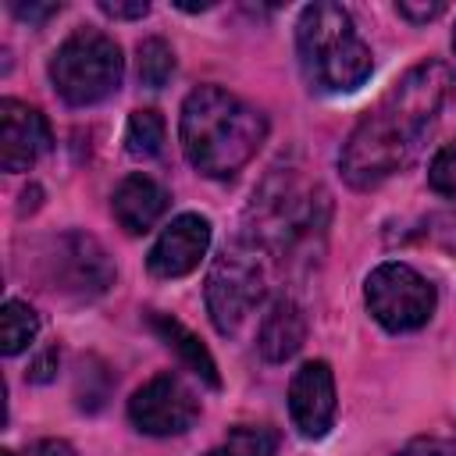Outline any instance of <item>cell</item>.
Returning <instances> with one entry per match:
<instances>
[{"label":"cell","mask_w":456,"mask_h":456,"mask_svg":"<svg viewBox=\"0 0 456 456\" xmlns=\"http://www.w3.org/2000/svg\"><path fill=\"white\" fill-rule=\"evenodd\" d=\"M178 139L200 175L232 178L264 146L267 118L221 86H200L182 103Z\"/></svg>","instance_id":"cell-2"},{"label":"cell","mask_w":456,"mask_h":456,"mask_svg":"<svg viewBox=\"0 0 456 456\" xmlns=\"http://www.w3.org/2000/svg\"><path fill=\"white\" fill-rule=\"evenodd\" d=\"M224 456H274L278 452V431L267 424H239L224 438Z\"/></svg>","instance_id":"cell-18"},{"label":"cell","mask_w":456,"mask_h":456,"mask_svg":"<svg viewBox=\"0 0 456 456\" xmlns=\"http://www.w3.org/2000/svg\"><path fill=\"white\" fill-rule=\"evenodd\" d=\"M125 75L121 46L100 28H75L50 57V82L71 107L107 100Z\"/></svg>","instance_id":"cell-4"},{"label":"cell","mask_w":456,"mask_h":456,"mask_svg":"<svg viewBox=\"0 0 456 456\" xmlns=\"http://www.w3.org/2000/svg\"><path fill=\"white\" fill-rule=\"evenodd\" d=\"M296 53L306 82L321 93H353L374 68L370 46L338 4L303 7L296 21Z\"/></svg>","instance_id":"cell-3"},{"label":"cell","mask_w":456,"mask_h":456,"mask_svg":"<svg viewBox=\"0 0 456 456\" xmlns=\"http://www.w3.org/2000/svg\"><path fill=\"white\" fill-rule=\"evenodd\" d=\"M399 456H456V442L449 438H435V435H424V438H413L410 445H403Z\"/></svg>","instance_id":"cell-20"},{"label":"cell","mask_w":456,"mask_h":456,"mask_svg":"<svg viewBox=\"0 0 456 456\" xmlns=\"http://www.w3.org/2000/svg\"><path fill=\"white\" fill-rule=\"evenodd\" d=\"M150 328H153L157 338L185 363V370H192L203 385L221 388V374H217V363H214L210 349H207L178 317H171V314H150Z\"/></svg>","instance_id":"cell-14"},{"label":"cell","mask_w":456,"mask_h":456,"mask_svg":"<svg viewBox=\"0 0 456 456\" xmlns=\"http://www.w3.org/2000/svg\"><path fill=\"white\" fill-rule=\"evenodd\" d=\"M100 11L110 14V18H142V14H150V4L146 0H132V4H125V0H100Z\"/></svg>","instance_id":"cell-21"},{"label":"cell","mask_w":456,"mask_h":456,"mask_svg":"<svg viewBox=\"0 0 456 456\" xmlns=\"http://www.w3.org/2000/svg\"><path fill=\"white\" fill-rule=\"evenodd\" d=\"M110 210H114V221L128 232V235H142L150 232L164 210H167V192L160 182H153L150 175H128L121 178V185L114 189L110 196Z\"/></svg>","instance_id":"cell-12"},{"label":"cell","mask_w":456,"mask_h":456,"mask_svg":"<svg viewBox=\"0 0 456 456\" xmlns=\"http://www.w3.org/2000/svg\"><path fill=\"white\" fill-rule=\"evenodd\" d=\"M428 185L445 196V200H456V142L442 146L428 167Z\"/></svg>","instance_id":"cell-19"},{"label":"cell","mask_w":456,"mask_h":456,"mask_svg":"<svg viewBox=\"0 0 456 456\" xmlns=\"http://www.w3.org/2000/svg\"><path fill=\"white\" fill-rule=\"evenodd\" d=\"M53 146L46 118L21 103V100H0V164L4 171H28L46 150Z\"/></svg>","instance_id":"cell-9"},{"label":"cell","mask_w":456,"mask_h":456,"mask_svg":"<svg viewBox=\"0 0 456 456\" xmlns=\"http://www.w3.org/2000/svg\"><path fill=\"white\" fill-rule=\"evenodd\" d=\"M171 75H175V50L160 36L142 39L139 43V82L146 89H164Z\"/></svg>","instance_id":"cell-17"},{"label":"cell","mask_w":456,"mask_h":456,"mask_svg":"<svg viewBox=\"0 0 456 456\" xmlns=\"http://www.w3.org/2000/svg\"><path fill=\"white\" fill-rule=\"evenodd\" d=\"M395 11H399L403 18H410V21H417V25H420V21L438 18V14L445 11V4H406V0H403V4H395Z\"/></svg>","instance_id":"cell-23"},{"label":"cell","mask_w":456,"mask_h":456,"mask_svg":"<svg viewBox=\"0 0 456 456\" xmlns=\"http://www.w3.org/2000/svg\"><path fill=\"white\" fill-rule=\"evenodd\" d=\"M0 456H14V452H7V449H4V452H0Z\"/></svg>","instance_id":"cell-27"},{"label":"cell","mask_w":456,"mask_h":456,"mask_svg":"<svg viewBox=\"0 0 456 456\" xmlns=\"http://www.w3.org/2000/svg\"><path fill=\"white\" fill-rule=\"evenodd\" d=\"M306 342V317L303 310L289 299V296H278L264 321H260V331H256V349L267 363H285L289 356L299 353V346Z\"/></svg>","instance_id":"cell-13"},{"label":"cell","mask_w":456,"mask_h":456,"mask_svg":"<svg viewBox=\"0 0 456 456\" xmlns=\"http://www.w3.org/2000/svg\"><path fill=\"white\" fill-rule=\"evenodd\" d=\"M367 310L385 331H417L435 314V285L410 264L388 260L367 274Z\"/></svg>","instance_id":"cell-6"},{"label":"cell","mask_w":456,"mask_h":456,"mask_svg":"<svg viewBox=\"0 0 456 456\" xmlns=\"http://www.w3.org/2000/svg\"><path fill=\"white\" fill-rule=\"evenodd\" d=\"M207 246H210V221L200 214H178L153 242L146 267L153 278H167V281L185 278L200 267Z\"/></svg>","instance_id":"cell-10"},{"label":"cell","mask_w":456,"mask_h":456,"mask_svg":"<svg viewBox=\"0 0 456 456\" xmlns=\"http://www.w3.org/2000/svg\"><path fill=\"white\" fill-rule=\"evenodd\" d=\"M36 331H39L36 310L21 299H7L4 310H0V349H4V356H18L21 349H28Z\"/></svg>","instance_id":"cell-15"},{"label":"cell","mask_w":456,"mask_h":456,"mask_svg":"<svg viewBox=\"0 0 456 456\" xmlns=\"http://www.w3.org/2000/svg\"><path fill=\"white\" fill-rule=\"evenodd\" d=\"M200 417V399L192 395V388L175 378V374H157L150 378L142 388L132 392L128 399V420L153 438H171L182 435L196 424Z\"/></svg>","instance_id":"cell-7"},{"label":"cell","mask_w":456,"mask_h":456,"mask_svg":"<svg viewBox=\"0 0 456 456\" xmlns=\"http://www.w3.org/2000/svg\"><path fill=\"white\" fill-rule=\"evenodd\" d=\"M11 11L21 18V21H28V25H39V21H46L50 14H57V4H11Z\"/></svg>","instance_id":"cell-22"},{"label":"cell","mask_w":456,"mask_h":456,"mask_svg":"<svg viewBox=\"0 0 456 456\" xmlns=\"http://www.w3.org/2000/svg\"><path fill=\"white\" fill-rule=\"evenodd\" d=\"M25 456H78V452H75L64 438H39V442L28 445Z\"/></svg>","instance_id":"cell-24"},{"label":"cell","mask_w":456,"mask_h":456,"mask_svg":"<svg viewBox=\"0 0 456 456\" xmlns=\"http://www.w3.org/2000/svg\"><path fill=\"white\" fill-rule=\"evenodd\" d=\"M452 53H456V28H452Z\"/></svg>","instance_id":"cell-26"},{"label":"cell","mask_w":456,"mask_h":456,"mask_svg":"<svg viewBox=\"0 0 456 456\" xmlns=\"http://www.w3.org/2000/svg\"><path fill=\"white\" fill-rule=\"evenodd\" d=\"M53 363H57V353L50 349V353L32 367V381H50V378H53Z\"/></svg>","instance_id":"cell-25"},{"label":"cell","mask_w":456,"mask_h":456,"mask_svg":"<svg viewBox=\"0 0 456 456\" xmlns=\"http://www.w3.org/2000/svg\"><path fill=\"white\" fill-rule=\"evenodd\" d=\"M207 456H224V452H207Z\"/></svg>","instance_id":"cell-28"},{"label":"cell","mask_w":456,"mask_h":456,"mask_svg":"<svg viewBox=\"0 0 456 456\" xmlns=\"http://www.w3.org/2000/svg\"><path fill=\"white\" fill-rule=\"evenodd\" d=\"M452 93V71L442 61L413 64L349 132L342 146V175L353 189H370L406 167L424 135L438 121L445 100Z\"/></svg>","instance_id":"cell-1"},{"label":"cell","mask_w":456,"mask_h":456,"mask_svg":"<svg viewBox=\"0 0 456 456\" xmlns=\"http://www.w3.org/2000/svg\"><path fill=\"white\" fill-rule=\"evenodd\" d=\"M164 135H167V125L164 118L153 110V107H142V110H132L128 114V125H125V150L132 157H157L164 150Z\"/></svg>","instance_id":"cell-16"},{"label":"cell","mask_w":456,"mask_h":456,"mask_svg":"<svg viewBox=\"0 0 456 456\" xmlns=\"http://www.w3.org/2000/svg\"><path fill=\"white\" fill-rule=\"evenodd\" d=\"M53 278L61 281L64 292H75V296H100V292L114 281V267H110L103 246H100L93 235L68 232V235L57 242Z\"/></svg>","instance_id":"cell-11"},{"label":"cell","mask_w":456,"mask_h":456,"mask_svg":"<svg viewBox=\"0 0 456 456\" xmlns=\"http://www.w3.org/2000/svg\"><path fill=\"white\" fill-rule=\"evenodd\" d=\"M267 292V264L256 242L235 239L221 249L207 274V310L221 335H235L239 324Z\"/></svg>","instance_id":"cell-5"},{"label":"cell","mask_w":456,"mask_h":456,"mask_svg":"<svg viewBox=\"0 0 456 456\" xmlns=\"http://www.w3.org/2000/svg\"><path fill=\"white\" fill-rule=\"evenodd\" d=\"M289 413L303 438H324L335 424V378L324 360L303 363L289 381Z\"/></svg>","instance_id":"cell-8"}]
</instances>
